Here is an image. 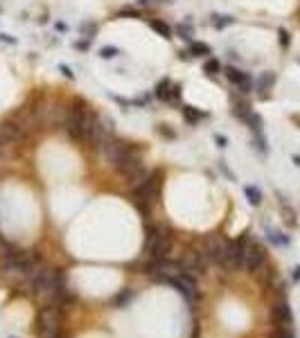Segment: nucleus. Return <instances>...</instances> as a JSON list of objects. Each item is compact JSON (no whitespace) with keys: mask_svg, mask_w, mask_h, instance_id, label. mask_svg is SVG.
Returning <instances> with one entry per match:
<instances>
[{"mask_svg":"<svg viewBox=\"0 0 300 338\" xmlns=\"http://www.w3.org/2000/svg\"><path fill=\"white\" fill-rule=\"evenodd\" d=\"M27 282H30V286H32V291L36 295H50V298H54V293L63 286L59 271L47 266V264H41V261L32 268V273L27 275Z\"/></svg>","mask_w":300,"mask_h":338,"instance_id":"nucleus-1","label":"nucleus"},{"mask_svg":"<svg viewBox=\"0 0 300 338\" xmlns=\"http://www.w3.org/2000/svg\"><path fill=\"white\" fill-rule=\"evenodd\" d=\"M160 189H163V174L160 171H149L147 178H144L138 187H133V196H136V205L138 210L142 212L149 205L160 199Z\"/></svg>","mask_w":300,"mask_h":338,"instance_id":"nucleus-2","label":"nucleus"},{"mask_svg":"<svg viewBox=\"0 0 300 338\" xmlns=\"http://www.w3.org/2000/svg\"><path fill=\"white\" fill-rule=\"evenodd\" d=\"M39 264V257L32 253H7L0 260V268L9 275H18V277H27L32 273V268Z\"/></svg>","mask_w":300,"mask_h":338,"instance_id":"nucleus-3","label":"nucleus"},{"mask_svg":"<svg viewBox=\"0 0 300 338\" xmlns=\"http://www.w3.org/2000/svg\"><path fill=\"white\" fill-rule=\"evenodd\" d=\"M61 323L63 313L59 305H47L39 313V336L41 338H59L61 336Z\"/></svg>","mask_w":300,"mask_h":338,"instance_id":"nucleus-4","label":"nucleus"},{"mask_svg":"<svg viewBox=\"0 0 300 338\" xmlns=\"http://www.w3.org/2000/svg\"><path fill=\"white\" fill-rule=\"evenodd\" d=\"M144 250L151 260H167L172 253V237L160 228H149L144 239Z\"/></svg>","mask_w":300,"mask_h":338,"instance_id":"nucleus-5","label":"nucleus"},{"mask_svg":"<svg viewBox=\"0 0 300 338\" xmlns=\"http://www.w3.org/2000/svg\"><path fill=\"white\" fill-rule=\"evenodd\" d=\"M129 147H131L129 142H122V140H115L113 136H109L104 142L99 144V154H102V158H104L113 169H118L120 165H122L124 156H126Z\"/></svg>","mask_w":300,"mask_h":338,"instance_id":"nucleus-6","label":"nucleus"},{"mask_svg":"<svg viewBox=\"0 0 300 338\" xmlns=\"http://www.w3.org/2000/svg\"><path fill=\"white\" fill-rule=\"evenodd\" d=\"M147 273H149L151 280L156 282H165V284H170L176 275H181V264L176 261H170V260H151L149 266H147Z\"/></svg>","mask_w":300,"mask_h":338,"instance_id":"nucleus-7","label":"nucleus"},{"mask_svg":"<svg viewBox=\"0 0 300 338\" xmlns=\"http://www.w3.org/2000/svg\"><path fill=\"white\" fill-rule=\"evenodd\" d=\"M264 261H267V253H264V248L260 244H248L244 246V260H241V268H246V271H257V268L264 266Z\"/></svg>","mask_w":300,"mask_h":338,"instance_id":"nucleus-8","label":"nucleus"},{"mask_svg":"<svg viewBox=\"0 0 300 338\" xmlns=\"http://www.w3.org/2000/svg\"><path fill=\"white\" fill-rule=\"evenodd\" d=\"M226 248H228V241L219 237V234H212L203 241V255L208 257V261H215V264H221L223 255H226Z\"/></svg>","mask_w":300,"mask_h":338,"instance_id":"nucleus-9","label":"nucleus"},{"mask_svg":"<svg viewBox=\"0 0 300 338\" xmlns=\"http://www.w3.org/2000/svg\"><path fill=\"white\" fill-rule=\"evenodd\" d=\"M205 264H208V257L203 255V250L201 253H189V255H185L181 260V271L185 275H189V277H201L203 275V271H205Z\"/></svg>","mask_w":300,"mask_h":338,"instance_id":"nucleus-10","label":"nucleus"},{"mask_svg":"<svg viewBox=\"0 0 300 338\" xmlns=\"http://www.w3.org/2000/svg\"><path fill=\"white\" fill-rule=\"evenodd\" d=\"M226 77H228V81L235 86L241 95H246V92L253 91V79H251V75L244 72V70H239V68H235V65L226 68Z\"/></svg>","mask_w":300,"mask_h":338,"instance_id":"nucleus-11","label":"nucleus"},{"mask_svg":"<svg viewBox=\"0 0 300 338\" xmlns=\"http://www.w3.org/2000/svg\"><path fill=\"white\" fill-rule=\"evenodd\" d=\"M241 260H244V244L241 241H228L221 266H226L228 271H237V268H241Z\"/></svg>","mask_w":300,"mask_h":338,"instance_id":"nucleus-12","label":"nucleus"},{"mask_svg":"<svg viewBox=\"0 0 300 338\" xmlns=\"http://www.w3.org/2000/svg\"><path fill=\"white\" fill-rule=\"evenodd\" d=\"M170 284L174 286L178 293H181L183 298H188V300H194L196 298V282H194V277H189V275L181 273V275H176V277H174Z\"/></svg>","mask_w":300,"mask_h":338,"instance_id":"nucleus-13","label":"nucleus"},{"mask_svg":"<svg viewBox=\"0 0 300 338\" xmlns=\"http://www.w3.org/2000/svg\"><path fill=\"white\" fill-rule=\"evenodd\" d=\"M156 97L163 102H172V99L181 97V86H174L170 79H163L156 84Z\"/></svg>","mask_w":300,"mask_h":338,"instance_id":"nucleus-14","label":"nucleus"},{"mask_svg":"<svg viewBox=\"0 0 300 338\" xmlns=\"http://www.w3.org/2000/svg\"><path fill=\"white\" fill-rule=\"evenodd\" d=\"M271 316H273V320L278 323V325H282V327L291 325V320H294L291 307H289L287 302H275L273 309H271Z\"/></svg>","mask_w":300,"mask_h":338,"instance_id":"nucleus-15","label":"nucleus"},{"mask_svg":"<svg viewBox=\"0 0 300 338\" xmlns=\"http://www.w3.org/2000/svg\"><path fill=\"white\" fill-rule=\"evenodd\" d=\"M181 111H183V117H185V120H188L192 126H196V124H199V120H203V117H205V113H199L196 108H192V106H183Z\"/></svg>","mask_w":300,"mask_h":338,"instance_id":"nucleus-16","label":"nucleus"},{"mask_svg":"<svg viewBox=\"0 0 300 338\" xmlns=\"http://www.w3.org/2000/svg\"><path fill=\"white\" fill-rule=\"evenodd\" d=\"M149 27L154 30L156 34H160L163 39H172V30L167 23H163V20H149Z\"/></svg>","mask_w":300,"mask_h":338,"instance_id":"nucleus-17","label":"nucleus"},{"mask_svg":"<svg viewBox=\"0 0 300 338\" xmlns=\"http://www.w3.org/2000/svg\"><path fill=\"white\" fill-rule=\"evenodd\" d=\"M273 84H275V75H273V72H262L260 81H257V91H268Z\"/></svg>","mask_w":300,"mask_h":338,"instance_id":"nucleus-18","label":"nucleus"},{"mask_svg":"<svg viewBox=\"0 0 300 338\" xmlns=\"http://www.w3.org/2000/svg\"><path fill=\"white\" fill-rule=\"evenodd\" d=\"M203 70H205L208 77H217V75L221 72V63H219L217 59H208V61L203 63Z\"/></svg>","mask_w":300,"mask_h":338,"instance_id":"nucleus-19","label":"nucleus"},{"mask_svg":"<svg viewBox=\"0 0 300 338\" xmlns=\"http://www.w3.org/2000/svg\"><path fill=\"white\" fill-rule=\"evenodd\" d=\"M244 192H246V199H248L251 205H260V203H262V192L255 187V185H248Z\"/></svg>","mask_w":300,"mask_h":338,"instance_id":"nucleus-20","label":"nucleus"},{"mask_svg":"<svg viewBox=\"0 0 300 338\" xmlns=\"http://www.w3.org/2000/svg\"><path fill=\"white\" fill-rule=\"evenodd\" d=\"M233 23V18L230 16H221V14H212V25L217 27V30H221V27L230 25Z\"/></svg>","mask_w":300,"mask_h":338,"instance_id":"nucleus-21","label":"nucleus"},{"mask_svg":"<svg viewBox=\"0 0 300 338\" xmlns=\"http://www.w3.org/2000/svg\"><path fill=\"white\" fill-rule=\"evenodd\" d=\"M192 54L194 57H205V54H210V47L205 43H194L192 46Z\"/></svg>","mask_w":300,"mask_h":338,"instance_id":"nucleus-22","label":"nucleus"},{"mask_svg":"<svg viewBox=\"0 0 300 338\" xmlns=\"http://www.w3.org/2000/svg\"><path fill=\"white\" fill-rule=\"evenodd\" d=\"M118 54H120V50H118V47H111V46L99 50V57H102V59H113V57H118Z\"/></svg>","mask_w":300,"mask_h":338,"instance_id":"nucleus-23","label":"nucleus"},{"mask_svg":"<svg viewBox=\"0 0 300 338\" xmlns=\"http://www.w3.org/2000/svg\"><path fill=\"white\" fill-rule=\"evenodd\" d=\"M131 295H133V293H131V291H122V293H120V295H118V298H115V305H118V307L126 305V302H129V300H131Z\"/></svg>","mask_w":300,"mask_h":338,"instance_id":"nucleus-24","label":"nucleus"},{"mask_svg":"<svg viewBox=\"0 0 300 338\" xmlns=\"http://www.w3.org/2000/svg\"><path fill=\"white\" fill-rule=\"evenodd\" d=\"M280 43H282V47H289V43H291L287 30H280Z\"/></svg>","mask_w":300,"mask_h":338,"instance_id":"nucleus-25","label":"nucleus"},{"mask_svg":"<svg viewBox=\"0 0 300 338\" xmlns=\"http://www.w3.org/2000/svg\"><path fill=\"white\" fill-rule=\"evenodd\" d=\"M271 338H294V334L289 332V329H280V332H275Z\"/></svg>","mask_w":300,"mask_h":338,"instance_id":"nucleus-26","label":"nucleus"},{"mask_svg":"<svg viewBox=\"0 0 300 338\" xmlns=\"http://www.w3.org/2000/svg\"><path fill=\"white\" fill-rule=\"evenodd\" d=\"M158 133H163V136H167V138H174V133L167 129V124H160V126H158Z\"/></svg>","mask_w":300,"mask_h":338,"instance_id":"nucleus-27","label":"nucleus"},{"mask_svg":"<svg viewBox=\"0 0 300 338\" xmlns=\"http://www.w3.org/2000/svg\"><path fill=\"white\" fill-rule=\"evenodd\" d=\"M215 140H217V142H219V147H226V138H223V136H219V133H217V136H215Z\"/></svg>","mask_w":300,"mask_h":338,"instance_id":"nucleus-28","label":"nucleus"},{"mask_svg":"<svg viewBox=\"0 0 300 338\" xmlns=\"http://www.w3.org/2000/svg\"><path fill=\"white\" fill-rule=\"evenodd\" d=\"M61 72H63V75H65V77H75V75H72V70H68V68H65V65H61Z\"/></svg>","mask_w":300,"mask_h":338,"instance_id":"nucleus-29","label":"nucleus"},{"mask_svg":"<svg viewBox=\"0 0 300 338\" xmlns=\"http://www.w3.org/2000/svg\"><path fill=\"white\" fill-rule=\"evenodd\" d=\"M294 163H296V165H298V167H300V156H294Z\"/></svg>","mask_w":300,"mask_h":338,"instance_id":"nucleus-30","label":"nucleus"},{"mask_svg":"<svg viewBox=\"0 0 300 338\" xmlns=\"http://www.w3.org/2000/svg\"><path fill=\"white\" fill-rule=\"evenodd\" d=\"M140 2H142V5H149V2H154V0H140Z\"/></svg>","mask_w":300,"mask_h":338,"instance_id":"nucleus-31","label":"nucleus"}]
</instances>
